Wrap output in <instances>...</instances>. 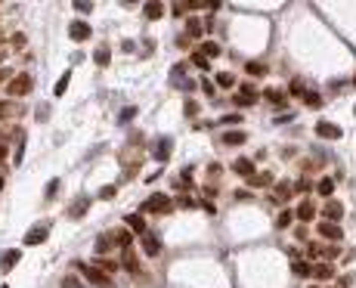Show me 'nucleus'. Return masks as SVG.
<instances>
[{
	"instance_id": "7",
	"label": "nucleus",
	"mask_w": 356,
	"mask_h": 288,
	"mask_svg": "<svg viewBox=\"0 0 356 288\" xmlns=\"http://www.w3.org/2000/svg\"><path fill=\"white\" fill-rule=\"evenodd\" d=\"M233 103L241 106V109H245V106H254V103H257V90H254L251 84H245V87H241V90L233 96Z\"/></svg>"
},
{
	"instance_id": "6",
	"label": "nucleus",
	"mask_w": 356,
	"mask_h": 288,
	"mask_svg": "<svg viewBox=\"0 0 356 288\" xmlns=\"http://www.w3.org/2000/svg\"><path fill=\"white\" fill-rule=\"evenodd\" d=\"M47 236H50V223H37L34 229L25 233V245H40V242H47Z\"/></svg>"
},
{
	"instance_id": "12",
	"label": "nucleus",
	"mask_w": 356,
	"mask_h": 288,
	"mask_svg": "<svg viewBox=\"0 0 356 288\" xmlns=\"http://www.w3.org/2000/svg\"><path fill=\"white\" fill-rule=\"evenodd\" d=\"M233 170H236V174H241L245 180L257 174V170H254V161H248V158H236V161H233Z\"/></svg>"
},
{
	"instance_id": "53",
	"label": "nucleus",
	"mask_w": 356,
	"mask_h": 288,
	"mask_svg": "<svg viewBox=\"0 0 356 288\" xmlns=\"http://www.w3.org/2000/svg\"><path fill=\"white\" fill-rule=\"evenodd\" d=\"M353 115H356V109H353Z\"/></svg>"
},
{
	"instance_id": "54",
	"label": "nucleus",
	"mask_w": 356,
	"mask_h": 288,
	"mask_svg": "<svg viewBox=\"0 0 356 288\" xmlns=\"http://www.w3.org/2000/svg\"><path fill=\"white\" fill-rule=\"evenodd\" d=\"M313 288H316V285H313Z\"/></svg>"
},
{
	"instance_id": "34",
	"label": "nucleus",
	"mask_w": 356,
	"mask_h": 288,
	"mask_svg": "<svg viewBox=\"0 0 356 288\" xmlns=\"http://www.w3.org/2000/svg\"><path fill=\"white\" fill-rule=\"evenodd\" d=\"M322 257H325V261H338V257H341V248H338V245H329V248H322Z\"/></svg>"
},
{
	"instance_id": "38",
	"label": "nucleus",
	"mask_w": 356,
	"mask_h": 288,
	"mask_svg": "<svg viewBox=\"0 0 356 288\" xmlns=\"http://www.w3.org/2000/svg\"><path fill=\"white\" fill-rule=\"evenodd\" d=\"M56 192H59V180H50V183H47V189H44V195H47V198H53Z\"/></svg>"
},
{
	"instance_id": "43",
	"label": "nucleus",
	"mask_w": 356,
	"mask_h": 288,
	"mask_svg": "<svg viewBox=\"0 0 356 288\" xmlns=\"http://www.w3.org/2000/svg\"><path fill=\"white\" fill-rule=\"evenodd\" d=\"M115 195V186H103V189H99V198H112Z\"/></svg>"
},
{
	"instance_id": "18",
	"label": "nucleus",
	"mask_w": 356,
	"mask_h": 288,
	"mask_svg": "<svg viewBox=\"0 0 356 288\" xmlns=\"http://www.w3.org/2000/svg\"><path fill=\"white\" fill-rule=\"evenodd\" d=\"M245 140H248V137L241 134V131H226V134H223V146H241Z\"/></svg>"
},
{
	"instance_id": "44",
	"label": "nucleus",
	"mask_w": 356,
	"mask_h": 288,
	"mask_svg": "<svg viewBox=\"0 0 356 288\" xmlns=\"http://www.w3.org/2000/svg\"><path fill=\"white\" fill-rule=\"evenodd\" d=\"M62 288H81V282H78L75 276H65V282H62Z\"/></svg>"
},
{
	"instance_id": "40",
	"label": "nucleus",
	"mask_w": 356,
	"mask_h": 288,
	"mask_svg": "<svg viewBox=\"0 0 356 288\" xmlns=\"http://www.w3.org/2000/svg\"><path fill=\"white\" fill-rule=\"evenodd\" d=\"M291 93H294V96H304V93H307L304 81H291Z\"/></svg>"
},
{
	"instance_id": "2",
	"label": "nucleus",
	"mask_w": 356,
	"mask_h": 288,
	"mask_svg": "<svg viewBox=\"0 0 356 288\" xmlns=\"http://www.w3.org/2000/svg\"><path fill=\"white\" fill-rule=\"evenodd\" d=\"M31 87H34V78L31 75H16V78H9L6 93L9 96H25V93H31Z\"/></svg>"
},
{
	"instance_id": "10",
	"label": "nucleus",
	"mask_w": 356,
	"mask_h": 288,
	"mask_svg": "<svg viewBox=\"0 0 356 288\" xmlns=\"http://www.w3.org/2000/svg\"><path fill=\"white\" fill-rule=\"evenodd\" d=\"M316 134H319L322 140H341V127L332 124V121H319V124H316Z\"/></svg>"
},
{
	"instance_id": "29",
	"label": "nucleus",
	"mask_w": 356,
	"mask_h": 288,
	"mask_svg": "<svg viewBox=\"0 0 356 288\" xmlns=\"http://www.w3.org/2000/svg\"><path fill=\"white\" fill-rule=\"evenodd\" d=\"M273 183V174H254L248 177V186H269Z\"/></svg>"
},
{
	"instance_id": "23",
	"label": "nucleus",
	"mask_w": 356,
	"mask_h": 288,
	"mask_svg": "<svg viewBox=\"0 0 356 288\" xmlns=\"http://www.w3.org/2000/svg\"><path fill=\"white\" fill-rule=\"evenodd\" d=\"M198 53H202V56H208V59H214V56H220V44H217V40H205Z\"/></svg>"
},
{
	"instance_id": "9",
	"label": "nucleus",
	"mask_w": 356,
	"mask_h": 288,
	"mask_svg": "<svg viewBox=\"0 0 356 288\" xmlns=\"http://www.w3.org/2000/svg\"><path fill=\"white\" fill-rule=\"evenodd\" d=\"M322 214H325V220H329V223H338L341 217H344V208H341V201H325V205H322Z\"/></svg>"
},
{
	"instance_id": "27",
	"label": "nucleus",
	"mask_w": 356,
	"mask_h": 288,
	"mask_svg": "<svg viewBox=\"0 0 356 288\" xmlns=\"http://www.w3.org/2000/svg\"><path fill=\"white\" fill-rule=\"evenodd\" d=\"M316 189H319V195H325V198H329V195L335 192V180H332V177H322Z\"/></svg>"
},
{
	"instance_id": "46",
	"label": "nucleus",
	"mask_w": 356,
	"mask_h": 288,
	"mask_svg": "<svg viewBox=\"0 0 356 288\" xmlns=\"http://www.w3.org/2000/svg\"><path fill=\"white\" fill-rule=\"evenodd\" d=\"M202 90H205V93H208V96H211V93H214V84H211V81H208V78H205V81H202Z\"/></svg>"
},
{
	"instance_id": "48",
	"label": "nucleus",
	"mask_w": 356,
	"mask_h": 288,
	"mask_svg": "<svg viewBox=\"0 0 356 288\" xmlns=\"http://www.w3.org/2000/svg\"><path fill=\"white\" fill-rule=\"evenodd\" d=\"M186 115H189V118H195V115H198V106H195V103H189V106H186Z\"/></svg>"
},
{
	"instance_id": "21",
	"label": "nucleus",
	"mask_w": 356,
	"mask_h": 288,
	"mask_svg": "<svg viewBox=\"0 0 356 288\" xmlns=\"http://www.w3.org/2000/svg\"><path fill=\"white\" fill-rule=\"evenodd\" d=\"M130 242H133V233H130V229H121V233H115V245H118V248H130Z\"/></svg>"
},
{
	"instance_id": "5",
	"label": "nucleus",
	"mask_w": 356,
	"mask_h": 288,
	"mask_svg": "<svg viewBox=\"0 0 356 288\" xmlns=\"http://www.w3.org/2000/svg\"><path fill=\"white\" fill-rule=\"evenodd\" d=\"M170 149H174V140H170V137L155 140V146H152V158H155V161H167V158H170Z\"/></svg>"
},
{
	"instance_id": "14",
	"label": "nucleus",
	"mask_w": 356,
	"mask_h": 288,
	"mask_svg": "<svg viewBox=\"0 0 356 288\" xmlns=\"http://www.w3.org/2000/svg\"><path fill=\"white\" fill-rule=\"evenodd\" d=\"M313 279H319V282L335 279V267H332V264H319V267H313Z\"/></svg>"
},
{
	"instance_id": "32",
	"label": "nucleus",
	"mask_w": 356,
	"mask_h": 288,
	"mask_svg": "<svg viewBox=\"0 0 356 288\" xmlns=\"http://www.w3.org/2000/svg\"><path fill=\"white\" fill-rule=\"evenodd\" d=\"M291 220H294V211H282L279 217H276V229H285V226H288Z\"/></svg>"
},
{
	"instance_id": "39",
	"label": "nucleus",
	"mask_w": 356,
	"mask_h": 288,
	"mask_svg": "<svg viewBox=\"0 0 356 288\" xmlns=\"http://www.w3.org/2000/svg\"><path fill=\"white\" fill-rule=\"evenodd\" d=\"M192 62H195L198 68H208V65H211V59H208V56H202V53H195V56H192Z\"/></svg>"
},
{
	"instance_id": "24",
	"label": "nucleus",
	"mask_w": 356,
	"mask_h": 288,
	"mask_svg": "<svg viewBox=\"0 0 356 288\" xmlns=\"http://www.w3.org/2000/svg\"><path fill=\"white\" fill-rule=\"evenodd\" d=\"M112 245H115V236H106V233H103V236L96 239V251L106 254V251H112Z\"/></svg>"
},
{
	"instance_id": "51",
	"label": "nucleus",
	"mask_w": 356,
	"mask_h": 288,
	"mask_svg": "<svg viewBox=\"0 0 356 288\" xmlns=\"http://www.w3.org/2000/svg\"><path fill=\"white\" fill-rule=\"evenodd\" d=\"M0 288H9V285H0Z\"/></svg>"
},
{
	"instance_id": "17",
	"label": "nucleus",
	"mask_w": 356,
	"mask_h": 288,
	"mask_svg": "<svg viewBox=\"0 0 356 288\" xmlns=\"http://www.w3.org/2000/svg\"><path fill=\"white\" fill-rule=\"evenodd\" d=\"M142 16H146L149 22H155V19L164 16V6L161 3H146V6H142Z\"/></svg>"
},
{
	"instance_id": "37",
	"label": "nucleus",
	"mask_w": 356,
	"mask_h": 288,
	"mask_svg": "<svg viewBox=\"0 0 356 288\" xmlns=\"http://www.w3.org/2000/svg\"><path fill=\"white\" fill-rule=\"evenodd\" d=\"M68 78H71V75H62L59 81H56V87H53V93H56V96H62V93L68 90Z\"/></svg>"
},
{
	"instance_id": "4",
	"label": "nucleus",
	"mask_w": 356,
	"mask_h": 288,
	"mask_svg": "<svg viewBox=\"0 0 356 288\" xmlns=\"http://www.w3.org/2000/svg\"><path fill=\"white\" fill-rule=\"evenodd\" d=\"M139 242H142V251H146L149 257H158V254H161V239H158V233H149V229H146V233L139 236Z\"/></svg>"
},
{
	"instance_id": "42",
	"label": "nucleus",
	"mask_w": 356,
	"mask_h": 288,
	"mask_svg": "<svg viewBox=\"0 0 356 288\" xmlns=\"http://www.w3.org/2000/svg\"><path fill=\"white\" fill-rule=\"evenodd\" d=\"M133 115H136V106H127V109L121 112V124H124V121H130Z\"/></svg>"
},
{
	"instance_id": "13",
	"label": "nucleus",
	"mask_w": 356,
	"mask_h": 288,
	"mask_svg": "<svg viewBox=\"0 0 356 288\" xmlns=\"http://www.w3.org/2000/svg\"><path fill=\"white\" fill-rule=\"evenodd\" d=\"M124 223H127V229H130V233H146V220H142L139 217V214H127V217H124Z\"/></svg>"
},
{
	"instance_id": "19",
	"label": "nucleus",
	"mask_w": 356,
	"mask_h": 288,
	"mask_svg": "<svg viewBox=\"0 0 356 288\" xmlns=\"http://www.w3.org/2000/svg\"><path fill=\"white\" fill-rule=\"evenodd\" d=\"M291 273H294V276H301V279H307V276H313V264L294 261V264H291Z\"/></svg>"
},
{
	"instance_id": "33",
	"label": "nucleus",
	"mask_w": 356,
	"mask_h": 288,
	"mask_svg": "<svg viewBox=\"0 0 356 288\" xmlns=\"http://www.w3.org/2000/svg\"><path fill=\"white\" fill-rule=\"evenodd\" d=\"M233 84H236V78L230 75V71H220V75H217V87L226 90V87H233Z\"/></svg>"
},
{
	"instance_id": "49",
	"label": "nucleus",
	"mask_w": 356,
	"mask_h": 288,
	"mask_svg": "<svg viewBox=\"0 0 356 288\" xmlns=\"http://www.w3.org/2000/svg\"><path fill=\"white\" fill-rule=\"evenodd\" d=\"M3 59H6V53H3V50H0V62H3Z\"/></svg>"
},
{
	"instance_id": "36",
	"label": "nucleus",
	"mask_w": 356,
	"mask_h": 288,
	"mask_svg": "<svg viewBox=\"0 0 356 288\" xmlns=\"http://www.w3.org/2000/svg\"><path fill=\"white\" fill-rule=\"evenodd\" d=\"M245 71H248V75H266V65L263 62H248Z\"/></svg>"
},
{
	"instance_id": "3",
	"label": "nucleus",
	"mask_w": 356,
	"mask_h": 288,
	"mask_svg": "<svg viewBox=\"0 0 356 288\" xmlns=\"http://www.w3.org/2000/svg\"><path fill=\"white\" fill-rule=\"evenodd\" d=\"M142 211H149V214H167L170 211V198L167 195H149L146 198V205H142Z\"/></svg>"
},
{
	"instance_id": "41",
	"label": "nucleus",
	"mask_w": 356,
	"mask_h": 288,
	"mask_svg": "<svg viewBox=\"0 0 356 288\" xmlns=\"http://www.w3.org/2000/svg\"><path fill=\"white\" fill-rule=\"evenodd\" d=\"M75 9H78V12H84V16H87V12L93 9V3H87V0H78V3H75Z\"/></svg>"
},
{
	"instance_id": "1",
	"label": "nucleus",
	"mask_w": 356,
	"mask_h": 288,
	"mask_svg": "<svg viewBox=\"0 0 356 288\" xmlns=\"http://www.w3.org/2000/svg\"><path fill=\"white\" fill-rule=\"evenodd\" d=\"M75 267H78V270H84V276H87V282H90V285H96V288H112V279L106 276L103 270H96V267H90V264H81V261H78Z\"/></svg>"
},
{
	"instance_id": "20",
	"label": "nucleus",
	"mask_w": 356,
	"mask_h": 288,
	"mask_svg": "<svg viewBox=\"0 0 356 288\" xmlns=\"http://www.w3.org/2000/svg\"><path fill=\"white\" fill-rule=\"evenodd\" d=\"M294 214H297V217H301V220L307 223V220H313V217H316V208H313L310 201H301V205H297V211H294Z\"/></svg>"
},
{
	"instance_id": "52",
	"label": "nucleus",
	"mask_w": 356,
	"mask_h": 288,
	"mask_svg": "<svg viewBox=\"0 0 356 288\" xmlns=\"http://www.w3.org/2000/svg\"><path fill=\"white\" fill-rule=\"evenodd\" d=\"M353 84H356V78H353Z\"/></svg>"
},
{
	"instance_id": "15",
	"label": "nucleus",
	"mask_w": 356,
	"mask_h": 288,
	"mask_svg": "<svg viewBox=\"0 0 356 288\" xmlns=\"http://www.w3.org/2000/svg\"><path fill=\"white\" fill-rule=\"evenodd\" d=\"M263 96H266L273 106H285V99H288V93L279 90V87H266V90H263Z\"/></svg>"
},
{
	"instance_id": "30",
	"label": "nucleus",
	"mask_w": 356,
	"mask_h": 288,
	"mask_svg": "<svg viewBox=\"0 0 356 288\" xmlns=\"http://www.w3.org/2000/svg\"><path fill=\"white\" fill-rule=\"evenodd\" d=\"M291 189H294V186H288V183H279V186H276V198H273V201H279V205H282V201L291 195Z\"/></svg>"
},
{
	"instance_id": "8",
	"label": "nucleus",
	"mask_w": 356,
	"mask_h": 288,
	"mask_svg": "<svg viewBox=\"0 0 356 288\" xmlns=\"http://www.w3.org/2000/svg\"><path fill=\"white\" fill-rule=\"evenodd\" d=\"M90 34H93V28H90L87 22H81V19L68 25V37H71V40H90Z\"/></svg>"
},
{
	"instance_id": "35",
	"label": "nucleus",
	"mask_w": 356,
	"mask_h": 288,
	"mask_svg": "<svg viewBox=\"0 0 356 288\" xmlns=\"http://www.w3.org/2000/svg\"><path fill=\"white\" fill-rule=\"evenodd\" d=\"M93 62H96V65H109V50L99 47V50L93 53Z\"/></svg>"
},
{
	"instance_id": "11",
	"label": "nucleus",
	"mask_w": 356,
	"mask_h": 288,
	"mask_svg": "<svg viewBox=\"0 0 356 288\" xmlns=\"http://www.w3.org/2000/svg\"><path fill=\"white\" fill-rule=\"evenodd\" d=\"M319 233H322V239H329V242H341V236H344V233H341V226L338 223H329V220L319 223Z\"/></svg>"
},
{
	"instance_id": "16",
	"label": "nucleus",
	"mask_w": 356,
	"mask_h": 288,
	"mask_svg": "<svg viewBox=\"0 0 356 288\" xmlns=\"http://www.w3.org/2000/svg\"><path fill=\"white\" fill-rule=\"evenodd\" d=\"M19 257H22V251H6L3 257H0V273H6V270H12L19 264Z\"/></svg>"
},
{
	"instance_id": "47",
	"label": "nucleus",
	"mask_w": 356,
	"mask_h": 288,
	"mask_svg": "<svg viewBox=\"0 0 356 288\" xmlns=\"http://www.w3.org/2000/svg\"><path fill=\"white\" fill-rule=\"evenodd\" d=\"M294 189H297V192H304V189H310V183H307V180H297V183H294Z\"/></svg>"
},
{
	"instance_id": "28",
	"label": "nucleus",
	"mask_w": 356,
	"mask_h": 288,
	"mask_svg": "<svg viewBox=\"0 0 356 288\" xmlns=\"http://www.w3.org/2000/svg\"><path fill=\"white\" fill-rule=\"evenodd\" d=\"M301 99H304V103H307L310 109H319V106H322V96H319L316 90H307V93H304Z\"/></svg>"
},
{
	"instance_id": "22",
	"label": "nucleus",
	"mask_w": 356,
	"mask_h": 288,
	"mask_svg": "<svg viewBox=\"0 0 356 288\" xmlns=\"http://www.w3.org/2000/svg\"><path fill=\"white\" fill-rule=\"evenodd\" d=\"M87 208H90V201H87V198H78V205H71L68 217H71V220H78L81 214H87Z\"/></svg>"
},
{
	"instance_id": "45",
	"label": "nucleus",
	"mask_w": 356,
	"mask_h": 288,
	"mask_svg": "<svg viewBox=\"0 0 356 288\" xmlns=\"http://www.w3.org/2000/svg\"><path fill=\"white\" fill-rule=\"evenodd\" d=\"M220 121H223V124H238V115H223Z\"/></svg>"
},
{
	"instance_id": "31",
	"label": "nucleus",
	"mask_w": 356,
	"mask_h": 288,
	"mask_svg": "<svg viewBox=\"0 0 356 288\" xmlns=\"http://www.w3.org/2000/svg\"><path fill=\"white\" fill-rule=\"evenodd\" d=\"M96 270H103L106 276H109V273L118 270V264H115V261H106V257H99V261H96Z\"/></svg>"
},
{
	"instance_id": "50",
	"label": "nucleus",
	"mask_w": 356,
	"mask_h": 288,
	"mask_svg": "<svg viewBox=\"0 0 356 288\" xmlns=\"http://www.w3.org/2000/svg\"><path fill=\"white\" fill-rule=\"evenodd\" d=\"M0 189H3V177H0Z\"/></svg>"
},
{
	"instance_id": "25",
	"label": "nucleus",
	"mask_w": 356,
	"mask_h": 288,
	"mask_svg": "<svg viewBox=\"0 0 356 288\" xmlns=\"http://www.w3.org/2000/svg\"><path fill=\"white\" fill-rule=\"evenodd\" d=\"M121 264H124V270L130 273V276H133V273L139 270V264H136V257H133V251H124V257H121Z\"/></svg>"
},
{
	"instance_id": "26",
	"label": "nucleus",
	"mask_w": 356,
	"mask_h": 288,
	"mask_svg": "<svg viewBox=\"0 0 356 288\" xmlns=\"http://www.w3.org/2000/svg\"><path fill=\"white\" fill-rule=\"evenodd\" d=\"M202 31H205V25L198 22V19H189L186 22V37H202Z\"/></svg>"
}]
</instances>
